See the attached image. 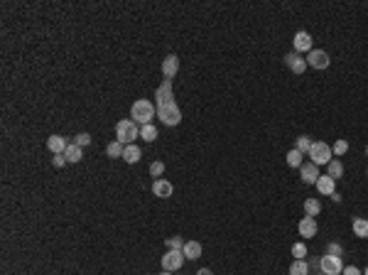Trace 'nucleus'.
Returning <instances> with one entry per match:
<instances>
[{"label":"nucleus","mask_w":368,"mask_h":275,"mask_svg":"<svg viewBox=\"0 0 368 275\" xmlns=\"http://www.w3.org/2000/svg\"><path fill=\"white\" fill-rule=\"evenodd\" d=\"M155 116H157V106H155L152 101H147V98L135 101L133 108H130V118H133L138 125H147V123H152V118Z\"/></svg>","instance_id":"1"},{"label":"nucleus","mask_w":368,"mask_h":275,"mask_svg":"<svg viewBox=\"0 0 368 275\" xmlns=\"http://www.w3.org/2000/svg\"><path fill=\"white\" fill-rule=\"evenodd\" d=\"M135 138H140V125L133 118L118 120V125H116V140L123 143V145H133Z\"/></svg>","instance_id":"2"},{"label":"nucleus","mask_w":368,"mask_h":275,"mask_svg":"<svg viewBox=\"0 0 368 275\" xmlns=\"http://www.w3.org/2000/svg\"><path fill=\"white\" fill-rule=\"evenodd\" d=\"M157 118L164 125H179L182 123V111H179V106L174 101H167V103L157 106Z\"/></svg>","instance_id":"3"},{"label":"nucleus","mask_w":368,"mask_h":275,"mask_svg":"<svg viewBox=\"0 0 368 275\" xmlns=\"http://www.w3.org/2000/svg\"><path fill=\"white\" fill-rule=\"evenodd\" d=\"M331 148H329V143L324 140H317L314 145H312V150H309V157H312V162L314 165H329L331 162Z\"/></svg>","instance_id":"4"},{"label":"nucleus","mask_w":368,"mask_h":275,"mask_svg":"<svg viewBox=\"0 0 368 275\" xmlns=\"http://www.w3.org/2000/svg\"><path fill=\"white\" fill-rule=\"evenodd\" d=\"M319 271L324 275H341L344 271V261L339 258V256H322V261H319Z\"/></svg>","instance_id":"5"},{"label":"nucleus","mask_w":368,"mask_h":275,"mask_svg":"<svg viewBox=\"0 0 368 275\" xmlns=\"http://www.w3.org/2000/svg\"><path fill=\"white\" fill-rule=\"evenodd\" d=\"M184 253L182 251H167L162 256V268L167 271V273H174V271H179L182 266H184Z\"/></svg>","instance_id":"6"},{"label":"nucleus","mask_w":368,"mask_h":275,"mask_svg":"<svg viewBox=\"0 0 368 275\" xmlns=\"http://www.w3.org/2000/svg\"><path fill=\"white\" fill-rule=\"evenodd\" d=\"M329 52H324V49H312L309 52V57H307V67H312V69H329Z\"/></svg>","instance_id":"7"},{"label":"nucleus","mask_w":368,"mask_h":275,"mask_svg":"<svg viewBox=\"0 0 368 275\" xmlns=\"http://www.w3.org/2000/svg\"><path fill=\"white\" fill-rule=\"evenodd\" d=\"M285 64L292 74H304V72H307V59H304L302 54H297V52L285 54Z\"/></svg>","instance_id":"8"},{"label":"nucleus","mask_w":368,"mask_h":275,"mask_svg":"<svg viewBox=\"0 0 368 275\" xmlns=\"http://www.w3.org/2000/svg\"><path fill=\"white\" fill-rule=\"evenodd\" d=\"M299 177H302V182H307V184H317V180H319V165L304 162V165L299 167Z\"/></svg>","instance_id":"9"},{"label":"nucleus","mask_w":368,"mask_h":275,"mask_svg":"<svg viewBox=\"0 0 368 275\" xmlns=\"http://www.w3.org/2000/svg\"><path fill=\"white\" fill-rule=\"evenodd\" d=\"M297 231L302 238H314L317 231H319V226H317V221H314V216H304L299 224H297Z\"/></svg>","instance_id":"10"},{"label":"nucleus","mask_w":368,"mask_h":275,"mask_svg":"<svg viewBox=\"0 0 368 275\" xmlns=\"http://www.w3.org/2000/svg\"><path fill=\"white\" fill-rule=\"evenodd\" d=\"M312 42H314V39H312L309 32H297L294 39H292V44H294V52H297V54H302V52H307V54H309V52H312Z\"/></svg>","instance_id":"11"},{"label":"nucleus","mask_w":368,"mask_h":275,"mask_svg":"<svg viewBox=\"0 0 368 275\" xmlns=\"http://www.w3.org/2000/svg\"><path fill=\"white\" fill-rule=\"evenodd\" d=\"M317 192L322 196H331L336 192V180L334 177H329V175H319V180H317Z\"/></svg>","instance_id":"12"},{"label":"nucleus","mask_w":368,"mask_h":275,"mask_svg":"<svg viewBox=\"0 0 368 275\" xmlns=\"http://www.w3.org/2000/svg\"><path fill=\"white\" fill-rule=\"evenodd\" d=\"M167 101H174V96H172V79H164L160 84V89L155 91V106L167 103Z\"/></svg>","instance_id":"13"},{"label":"nucleus","mask_w":368,"mask_h":275,"mask_svg":"<svg viewBox=\"0 0 368 275\" xmlns=\"http://www.w3.org/2000/svg\"><path fill=\"white\" fill-rule=\"evenodd\" d=\"M47 148H49L52 155H64L67 148H69V143H67V138H62V135H49V138H47Z\"/></svg>","instance_id":"14"},{"label":"nucleus","mask_w":368,"mask_h":275,"mask_svg":"<svg viewBox=\"0 0 368 275\" xmlns=\"http://www.w3.org/2000/svg\"><path fill=\"white\" fill-rule=\"evenodd\" d=\"M179 72V57L177 54H167L162 59V74L164 79H174Z\"/></svg>","instance_id":"15"},{"label":"nucleus","mask_w":368,"mask_h":275,"mask_svg":"<svg viewBox=\"0 0 368 275\" xmlns=\"http://www.w3.org/2000/svg\"><path fill=\"white\" fill-rule=\"evenodd\" d=\"M172 192H174V187H172V182L169 180H155L152 182V194L160 196V199H167V196H172Z\"/></svg>","instance_id":"16"},{"label":"nucleus","mask_w":368,"mask_h":275,"mask_svg":"<svg viewBox=\"0 0 368 275\" xmlns=\"http://www.w3.org/2000/svg\"><path fill=\"white\" fill-rule=\"evenodd\" d=\"M182 253H184V258L197 261V258H202V243L199 241H187L184 248H182Z\"/></svg>","instance_id":"17"},{"label":"nucleus","mask_w":368,"mask_h":275,"mask_svg":"<svg viewBox=\"0 0 368 275\" xmlns=\"http://www.w3.org/2000/svg\"><path fill=\"white\" fill-rule=\"evenodd\" d=\"M140 157H143V153H140V148L133 143V145H125V150H123V160L125 162H130V165H135V162H140Z\"/></svg>","instance_id":"18"},{"label":"nucleus","mask_w":368,"mask_h":275,"mask_svg":"<svg viewBox=\"0 0 368 275\" xmlns=\"http://www.w3.org/2000/svg\"><path fill=\"white\" fill-rule=\"evenodd\" d=\"M64 157H67V162H81L83 160V148H79L76 143H69V148H67Z\"/></svg>","instance_id":"19"},{"label":"nucleus","mask_w":368,"mask_h":275,"mask_svg":"<svg viewBox=\"0 0 368 275\" xmlns=\"http://www.w3.org/2000/svg\"><path fill=\"white\" fill-rule=\"evenodd\" d=\"M354 236H359V238H368V219H354Z\"/></svg>","instance_id":"20"},{"label":"nucleus","mask_w":368,"mask_h":275,"mask_svg":"<svg viewBox=\"0 0 368 275\" xmlns=\"http://www.w3.org/2000/svg\"><path fill=\"white\" fill-rule=\"evenodd\" d=\"M329 177H334V180H339V177H344V162L339 160V157H334L331 162H329Z\"/></svg>","instance_id":"21"},{"label":"nucleus","mask_w":368,"mask_h":275,"mask_svg":"<svg viewBox=\"0 0 368 275\" xmlns=\"http://www.w3.org/2000/svg\"><path fill=\"white\" fill-rule=\"evenodd\" d=\"M312 145H314V140H312L309 135H299V138H297V145H294V148H297V150H299L302 155H309Z\"/></svg>","instance_id":"22"},{"label":"nucleus","mask_w":368,"mask_h":275,"mask_svg":"<svg viewBox=\"0 0 368 275\" xmlns=\"http://www.w3.org/2000/svg\"><path fill=\"white\" fill-rule=\"evenodd\" d=\"M302 153H299V150H297V148H292V150H290V153H287V165H290V167H302V165H304V160H302Z\"/></svg>","instance_id":"23"},{"label":"nucleus","mask_w":368,"mask_h":275,"mask_svg":"<svg viewBox=\"0 0 368 275\" xmlns=\"http://www.w3.org/2000/svg\"><path fill=\"white\" fill-rule=\"evenodd\" d=\"M140 138H143V140H147V143H152V140L157 138V128H155L152 123H147V125H140Z\"/></svg>","instance_id":"24"},{"label":"nucleus","mask_w":368,"mask_h":275,"mask_svg":"<svg viewBox=\"0 0 368 275\" xmlns=\"http://www.w3.org/2000/svg\"><path fill=\"white\" fill-rule=\"evenodd\" d=\"M319 211H322V201L319 199H307L304 201V214L307 216H317Z\"/></svg>","instance_id":"25"},{"label":"nucleus","mask_w":368,"mask_h":275,"mask_svg":"<svg viewBox=\"0 0 368 275\" xmlns=\"http://www.w3.org/2000/svg\"><path fill=\"white\" fill-rule=\"evenodd\" d=\"M290 275H309V263L307 261H294L290 266Z\"/></svg>","instance_id":"26"},{"label":"nucleus","mask_w":368,"mask_h":275,"mask_svg":"<svg viewBox=\"0 0 368 275\" xmlns=\"http://www.w3.org/2000/svg\"><path fill=\"white\" fill-rule=\"evenodd\" d=\"M164 243H167V251H182L187 241H184L182 236H169V238H167Z\"/></svg>","instance_id":"27"},{"label":"nucleus","mask_w":368,"mask_h":275,"mask_svg":"<svg viewBox=\"0 0 368 275\" xmlns=\"http://www.w3.org/2000/svg\"><path fill=\"white\" fill-rule=\"evenodd\" d=\"M123 150H125V145H123V143H118V140H113V143L106 148L108 157H123Z\"/></svg>","instance_id":"28"},{"label":"nucleus","mask_w":368,"mask_h":275,"mask_svg":"<svg viewBox=\"0 0 368 275\" xmlns=\"http://www.w3.org/2000/svg\"><path fill=\"white\" fill-rule=\"evenodd\" d=\"M331 153H334L336 157L346 155V153H349V143H346V140H336V143L331 145Z\"/></svg>","instance_id":"29"},{"label":"nucleus","mask_w":368,"mask_h":275,"mask_svg":"<svg viewBox=\"0 0 368 275\" xmlns=\"http://www.w3.org/2000/svg\"><path fill=\"white\" fill-rule=\"evenodd\" d=\"M292 256H294V261H304L307 246H304V243H294V246H292Z\"/></svg>","instance_id":"30"},{"label":"nucleus","mask_w":368,"mask_h":275,"mask_svg":"<svg viewBox=\"0 0 368 275\" xmlns=\"http://www.w3.org/2000/svg\"><path fill=\"white\" fill-rule=\"evenodd\" d=\"M327 256H344V248H341V243H336V241H331V243H327V251H324Z\"/></svg>","instance_id":"31"},{"label":"nucleus","mask_w":368,"mask_h":275,"mask_svg":"<svg viewBox=\"0 0 368 275\" xmlns=\"http://www.w3.org/2000/svg\"><path fill=\"white\" fill-rule=\"evenodd\" d=\"M162 172H164V162H152V165H150V175H152V177H157V180H160V177H162Z\"/></svg>","instance_id":"32"},{"label":"nucleus","mask_w":368,"mask_h":275,"mask_svg":"<svg viewBox=\"0 0 368 275\" xmlns=\"http://www.w3.org/2000/svg\"><path fill=\"white\" fill-rule=\"evenodd\" d=\"M74 143H76L79 148H86V145H91V135H88V133H79V135L74 138Z\"/></svg>","instance_id":"33"},{"label":"nucleus","mask_w":368,"mask_h":275,"mask_svg":"<svg viewBox=\"0 0 368 275\" xmlns=\"http://www.w3.org/2000/svg\"><path fill=\"white\" fill-rule=\"evenodd\" d=\"M341 275H364L356 266H344V271H341Z\"/></svg>","instance_id":"34"},{"label":"nucleus","mask_w":368,"mask_h":275,"mask_svg":"<svg viewBox=\"0 0 368 275\" xmlns=\"http://www.w3.org/2000/svg\"><path fill=\"white\" fill-rule=\"evenodd\" d=\"M64 162H67V157H64V155H54V157H52V165H54V167H64Z\"/></svg>","instance_id":"35"},{"label":"nucleus","mask_w":368,"mask_h":275,"mask_svg":"<svg viewBox=\"0 0 368 275\" xmlns=\"http://www.w3.org/2000/svg\"><path fill=\"white\" fill-rule=\"evenodd\" d=\"M319 261H322V258H309V268L319 271ZM319 273H322V271H319Z\"/></svg>","instance_id":"36"},{"label":"nucleus","mask_w":368,"mask_h":275,"mask_svg":"<svg viewBox=\"0 0 368 275\" xmlns=\"http://www.w3.org/2000/svg\"><path fill=\"white\" fill-rule=\"evenodd\" d=\"M331 201H336V204H339V201H341V194H339V192H334V194H331Z\"/></svg>","instance_id":"37"},{"label":"nucleus","mask_w":368,"mask_h":275,"mask_svg":"<svg viewBox=\"0 0 368 275\" xmlns=\"http://www.w3.org/2000/svg\"><path fill=\"white\" fill-rule=\"evenodd\" d=\"M197 275H214V273H211L209 268H202V271H199V273H197Z\"/></svg>","instance_id":"38"},{"label":"nucleus","mask_w":368,"mask_h":275,"mask_svg":"<svg viewBox=\"0 0 368 275\" xmlns=\"http://www.w3.org/2000/svg\"><path fill=\"white\" fill-rule=\"evenodd\" d=\"M364 275H368V266H366V271H364Z\"/></svg>","instance_id":"39"},{"label":"nucleus","mask_w":368,"mask_h":275,"mask_svg":"<svg viewBox=\"0 0 368 275\" xmlns=\"http://www.w3.org/2000/svg\"><path fill=\"white\" fill-rule=\"evenodd\" d=\"M160 275H172V273H167V271H164V273H160Z\"/></svg>","instance_id":"40"},{"label":"nucleus","mask_w":368,"mask_h":275,"mask_svg":"<svg viewBox=\"0 0 368 275\" xmlns=\"http://www.w3.org/2000/svg\"><path fill=\"white\" fill-rule=\"evenodd\" d=\"M366 157H368V145H366Z\"/></svg>","instance_id":"41"},{"label":"nucleus","mask_w":368,"mask_h":275,"mask_svg":"<svg viewBox=\"0 0 368 275\" xmlns=\"http://www.w3.org/2000/svg\"><path fill=\"white\" fill-rule=\"evenodd\" d=\"M317 275H324V273H317Z\"/></svg>","instance_id":"42"},{"label":"nucleus","mask_w":368,"mask_h":275,"mask_svg":"<svg viewBox=\"0 0 368 275\" xmlns=\"http://www.w3.org/2000/svg\"><path fill=\"white\" fill-rule=\"evenodd\" d=\"M366 177H368V172H366Z\"/></svg>","instance_id":"43"}]
</instances>
